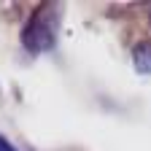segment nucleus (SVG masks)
<instances>
[{"instance_id": "obj_1", "label": "nucleus", "mask_w": 151, "mask_h": 151, "mask_svg": "<svg viewBox=\"0 0 151 151\" xmlns=\"http://www.w3.org/2000/svg\"><path fill=\"white\" fill-rule=\"evenodd\" d=\"M57 24H60V6H54V3L38 6L22 30V46L30 54L49 51L57 41Z\"/></svg>"}, {"instance_id": "obj_2", "label": "nucleus", "mask_w": 151, "mask_h": 151, "mask_svg": "<svg viewBox=\"0 0 151 151\" xmlns=\"http://www.w3.org/2000/svg\"><path fill=\"white\" fill-rule=\"evenodd\" d=\"M132 65H135L138 73L151 76V41H140L132 49Z\"/></svg>"}, {"instance_id": "obj_3", "label": "nucleus", "mask_w": 151, "mask_h": 151, "mask_svg": "<svg viewBox=\"0 0 151 151\" xmlns=\"http://www.w3.org/2000/svg\"><path fill=\"white\" fill-rule=\"evenodd\" d=\"M0 151H16V148H14V146H11L8 140H6L3 135H0Z\"/></svg>"}, {"instance_id": "obj_4", "label": "nucleus", "mask_w": 151, "mask_h": 151, "mask_svg": "<svg viewBox=\"0 0 151 151\" xmlns=\"http://www.w3.org/2000/svg\"><path fill=\"white\" fill-rule=\"evenodd\" d=\"M148 24H151V8H148Z\"/></svg>"}]
</instances>
